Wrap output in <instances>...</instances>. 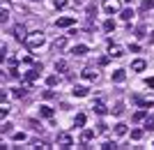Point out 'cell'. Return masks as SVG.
I'll return each instance as SVG.
<instances>
[{"instance_id":"cell-45","label":"cell","mask_w":154,"mask_h":150,"mask_svg":"<svg viewBox=\"0 0 154 150\" xmlns=\"http://www.w3.org/2000/svg\"><path fill=\"white\" fill-rule=\"evenodd\" d=\"M152 148H154V143H152Z\"/></svg>"},{"instance_id":"cell-41","label":"cell","mask_w":154,"mask_h":150,"mask_svg":"<svg viewBox=\"0 0 154 150\" xmlns=\"http://www.w3.org/2000/svg\"><path fill=\"white\" fill-rule=\"evenodd\" d=\"M2 148H7V145H2V143H0V150H2Z\"/></svg>"},{"instance_id":"cell-16","label":"cell","mask_w":154,"mask_h":150,"mask_svg":"<svg viewBox=\"0 0 154 150\" xmlns=\"http://www.w3.org/2000/svg\"><path fill=\"white\" fill-rule=\"evenodd\" d=\"M26 85H21V88H12V97H16V99H21V97H26Z\"/></svg>"},{"instance_id":"cell-32","label":"cell","mask_w":154,"mask_h":150,"mask_svg":"<svg viewBox=\"0 0 154 150\" xmlns=\"http://www.w3.org/2000/svg\"><path fill=\"white\" fill-rule=\"evenodd\" d=\"M55 83H58V76H55V74H51V76H46V85H48V88H53Z\"/></svg>"},{"instance_id":"cell-6","label":"cell","mask_w":154,"mask_h":150,"mask_svg":"<svg viewBox=\"0 0 154 150\" xmlns=\"http://www.w3.org/2000/svg\"><path fill=\"white\" fill-rule=\"evenodd\" d=\"M74 23H76L74 16H60V19L55 21V26H58V28H71Z\"/></svg>"},{"instance_id":"cell-12","label":"cell","mask_w":154,"mask_h":150,"mask_svg":"<svg viewBox=\"0 0 154 150\" xmlns=\"http://www.w3.org/2000/svg\"><path fill=\"white\" fill-rule=\"evenodd\" d=\"M92 109H94V113H99V116H106V104H103L101 99H94V104H92Z\"/></svg>"},{"instance_id":"cell-37","label":"cell","mask_w":154,"mask_h":150,"mask_svg":"<svg viewBox=\"0 0 154 150\" xmlns=\"http://www.w3.org/2000/svg\"><path fill=\"white\" fill-rule=\"evenodd\" d=\"M145 85H147V88H154V76H149V78H145Z\"/></svg>"},{"instance_id":"cell-34","label":"cell","mask_w":154,"mask_h":150,"mask_svg":"<svg viewBox=\"0 0 154 150\" xmlns=\"http://www.w3.org/2000/svg\"><path fill=\"white\" fill-rule=\"evenodd\" d=\"M143 9H145V12L154 9V0H143Z\"/></svg>"},{"instance_id":"cell-4","label":"cell","mask_w":154,"mask_h":150,"mask_svg":"<svg viewBox=\"0 0 154 150\" xmlns=\"http://www.w3.org/2000/svg\"><path fill=\"white\" fill-rule=\"evenodd\" d=\"M39 72H42V67H32V69H28L26 74H23V81L26 83H35L39 78Z\"/></svg>"},{"instance_id":"cell-29","label":"cell","mask_w":154,"mask_h":150,"mask_svg":"<svg viewBox=\"0 0 154 150\" xmlns=\"http://www.w3.org/2000/svg\"><path fill=\"white\" fill-rule=\"evenodd\" d=\"M143 132H145V129H131V139H134V141H140Z\"/></svg>"},{"instance_id":"cell-42","label":"cell","mask_w":154,"mask_h":150,"mask_svg":"<svg viewBox=\"0 0 154 150\" xmlns=\"http://www.w3.org/2000/svg\"><path fill=\"white\" fill-rule=\"evenodd\" d=\"M30 2H39V0H30Z\"/></svg>"},{"instance_id":"cell-39","label":"cell","mask_w":154,"mask_h":150,"mask_svg":"<svg viewBox=\"0 0 154 150\" xmlns=\"http://www.w3.org/2000/svg\"><path fill=\"white\" fill-rule=\"evenodd\" d=\"M5 99H7V92H2V90H0V102H5Z\"/></svg>"},{"instance_id":"cell-5","label":"cell","mask_w":154,"mask_h":150,"mask_svg":"<svg viewBox=\"0 0 154 150\" xmlns=\"http://www.w3.org/2000/svg\"><path fill=\"white\" fill-rule=\"evenodd\" d=\"M14 37L19 39V42H23V39L28 37V30H26L23 23H16V26H14Z\"/></svg>"},{"instance_id":"cell-8","label":"cell","mask_w":154,"mask_h":150,"mask_svg":"<svg viewBox=\"0 0 154 150\" xmlns=\"http://www.w3.org/2000/svg\"><path fill=\"white\" fill-rule=\"evenodd\" d=\"M71 95H74V97H88L90 90H88V85H74V88H71Z\"/></svg>"},{"instance_id":"cell-18","label":"cell","mask_w":154,"mask_h":150,"mask_svg":"<svg viewBox=\"0 0 154 150\" xmlns=\"http://www.w3.org/2000/svg\"><path fill=\"white\" fill-rule=\"evenodd\" d=\"M113 132H115V136H124V134H127V125H124V123H117Z\"/></svg>"},{"instance_id":"cell-15","label":"cell","mask_w":154,"mask_h":150,"mask_svg":"<svg viewBox=\"0 0 154 150\" xmlns=\"http://www.w3.org/2000/svg\"><path fill=\"white\" fill-rule=\"evenodd\" d=\"M53 46H55V51H64V49H67V37H64V35H62V37H58Z\"/></svg>"},{"instance_id":"cell-28","label":"cell","mask_w":154,"mask_h":150,"mask_svg":"<svg viewBox=\"0 0 154 150\" xmlns=\"http://www.w3.org/2000/svg\"><path fill=\"white\" fill-rule=\"evenodd\" d=\"M120 14H122V19H124V21H131V19H134V9H122Z\"/></svg>"},{"instance_id":"cell-2","label":"cell","mask_w":154,"mask_h":150,"mask_svg":"<svg viewBox=\"0 0 154 150\" xmlns=\"http://www.w3.org/2000/svg\"><path fill=\"white\" fill-rule=\"evenodd\" d=\"M55 143H58V148H74V139H71V134H67V132H60L58 136H55Z\"/></svg>"},{"instance_id":"cell-26","label":"cell","mask_w":154,"mask_h":150,"mask_svg":"<svg viewBox=\"0 0 154 150\" xmlns=\"http://www.w3.org/2000/svg\"><path fill=\"white\" fill-rule=\"evenodd\" d=\"M12 127H14L12 123H2L0 125V132H2V134H12Z\"/></svg>"},{"instance_id":"cell-9","label":"cell","mask_w":154,"mask_h":150,"mask_svg":"<svg viewBox=\"0 0 154 150\" xmlns=\"http://www.w3.org/2000/svg\"><path fill=\"white\" fill-rule=\"evenodd\" d=\"M88 51H90V46H88V44H76L74 49H71V53H74V56H78V58L88 56Z\"/></svg>"},{"instance_id":"cell-23","label":"cell","mask_w":154,"mask_h":150,"mask_svg":"<svg viewBox=\"0 0 154 150\" xmlns=\"http://www.w3.org/2000/svg\"><path fill=\"white\" fill-rule=\"evenodd\" d=\"M74 125H76V127H83L85 125V113H78V116L74 118Z\"/></svg>"},{"instance_id":"cell-3","label":"cell","mask_w":154,"mask_h":150,"mask_svg":"<svg viewBox=\"0 0 154 150\" xmlns=\"http://www.w3.org/2000/svg\"><path fill=\"white\" fill-rule=\"evenodd\" d=\"M103 12H106V14H117V12H122L120 0H103Z\"/></svg>"},{"instance_id":"cell-43","label":"cell","mask_w":154,"mask_h":150,"mask_svg":"<svg viewBox=\"0 0 154 150\" xmlns=\"http://www.w3.org/2000/svg\"><path fill=\"white\" fill-rule=\"evenodd\" d=\"M0 78H5V76H2V74H0Z\"/></svg>"},{"instance_id":"cell-44","label":"cell","mask_w":154,"mask_h":150,"mask_svg":"<svg viewBox=\"0 0 154 150\" xmlns=\"http://www.w3.org/2000/svg\"><path fill=\"white\" fill-rule=\"evenodd\" d=\"M9 2H14V0H9Z\"/></svg>"},{"instance_id":"cell-21","label":"cell","mask_w":154,"mask_h":150,"mask_svg":"<svg viewBox=\"0 0 154 150\" xmlns=\"http://www.w3.org/2000/svg\"><path fill=\"white\" fill-rule=\"evenodd\" d=\"M7 21H9V9L0 7V23H7Z\"/></svg>"},{"instance_id":"cell-36","label":"cell","mask_w":154,"mask_h":150,"mask_svg":"<svg viewBox=\"0 0 154 150\" xmlns=\"http://www.w3.org/2000/svg\"><path fill=\"white\" fill-rule=\"evenodd\" d=\"M108 60H110V56H103V58H99V65H108Z\"/></svg>"},{"instance_id":"cell-14","label":"cell","mask_w":154,"mask_h":150,"mask_svg":"<svg viewBox=\"0 0 154 150\" xmlns=\"http://www.w3.org/2000/svg\"><path fill=\"white\" fill-rule=\"evenodd\" d=\"M81 76H83L85 81H97V78H99V74H97L94 69H83V72H81Z\"/></svg>"},{"instance_id":"cell-19","label":"cell","mask_w":154,"mask_h":150,"mask_svg":"<svg viewBox=\"0 0 154 150\" xmlns=\"http://www.w3.org/2000/svg\"><path fill=\"white\" fill-rule=\"evenodd\" d=\"M81 139H83V143H88V141H92V139H94V129H83V134H81Z\"/></svg>"},{"instance_id":"cell-40","label":"cell","mask_w":154,"mask_h":150,"mask_svg":"<svg viewBox=\"0 0 154 150\" xmlns=\"http://www.w3.org/2000/svg\"><path fill=\"white\" fill-rule=\"evenodd\" d=\"M149 42H152V44H154V30H152V35H149Z\"/></svg>"},{"instance_id":"cell-17","label":"cell","mask_w":154,"mask_h":150,"mask_svg":"<svg viewBox=\"0 0 154 150\" xmlns=\"http://www.w3.org/2000/svg\"><path fill=\"white\" fill-rule=\"evenodd\" d=\"M145 118H147V111H145V106H143L140 111H136V113H134V123H143Z\"/></svg>"},{"instance_id":"cell-25","label":"cell","mask_w":154,"mask_h":150,"mask_svg":"<svg viewBox=\"0 0 154 150\" xmlns=\"http://www.w3.org/2000/svg\"><path fill=\"white\" fill-rule=\"evenodd\" d=\"M55 72H67V62L64 60H55Z\"/></svg>"},{"instance_id":"cell-24","label":"cell","mask_w":154,"mask_h":150,"mask_svg":"<svg viewBox=\"0 0 154 150\" xmlns=\"http://www.w3.org/2000/svg\"><path fill=\"white\" fill-rule=\"evenodd\" d=\"M67 5H69V0H53V7H55V9H64Z\"/></svg>"},{"instance_id":"cell-31","label":"cell","mask_w":154,"mask_h":150,"mask_svg":"<svg viewBox=\"0 0 154 150\" xmlns=\"http://www.w3.org/2000/svg\"><path fill=\"white\" fill-rule=\"evenodd\" d=\"M7 116H9V106H5V104H0V120H5Z\"/></svg>"},{"instance_id":"cell-27","label":"cell","mask_w":154,"mask_h":150,"mask_svg":"<svg viewBox=\"0 0 154 150\" xmlns=\"http://www.w3.org/2000/svg\"><path fill=\"white\" fill-rule=\"evenodd\" d=\"M122 113H124V104H122V102H117L115 109H113V116H122Z\"/></svg>"},{"instance_id":"cell-22","label":"cell","mask_w":154,"mask_h":150,"mask_svg":"<svg viewBox=\"0 0 154 150\" xmlns=\"http://www.w3.org/2000/svg\"><path fill=\"white\" fill-rule=\"evenodd\" d=\"M143 123H145V127H143V129H145V132H152L154 129V118H145V120H143Z\"/></svg>"},{"instance_id":"cell-1","label":"cell","mask_w":154,"mask_h":150,"mask_svg":"<svg viewBox=\"0 0 154 150\" xmlns=\"http://www.w3.org/2000/svg\"><path fill=\"white\" fill-rule=\"evenodd\" d=\"M23 44H26L30 51H35V49H42V46L46 44V37H44L42 30H35V33H30L26 39H23Z\"/></svg>"},{"instance_id":"cell-13","label":"cell","mask_w":154,"mask_h":150,"mask_svg":"<svg viewBox=\"0 0 154 150\" xmlns=\"http://www.w3.org/2000/svg\"><path fill=\"white\" fill-rule=\"evenodd\" d=\"M39 116H42V118H48V120H51V118H53V109H51L48 104H42V106H39Z\"/></svg>"},{"instance_id":"cell-7","label":"cell","mask_w":154,"mask_h":150,"mask_svg":"<svg viewBox=\"0 0 154 150\" xmlns=\"http://www.w3.org/2000/svg\"><path fill=\"white\" fill-rule=\"evenodd\" d=\"M110 81H113V83H124V81H127V72H124V69H115V72L110 74Z\"/></svg>"},{"instance_id":"cell-11","label":"cell","mask_w":154,"mask_h":150,"mask_svg":"<svg viewBox=\"0 0 154 150\" xmlns=\"http://www.w3.org/2000/svg\"><path fill=\"white\" fill-rule=\"evenodd\" d=\"M108 56H110V58H122V56H124V49H122V46H117V44H110Z\"/></svg>"},{"instance_id":"cell-30","label":"cell","mask_w":154,"mask_h":150,"mask_svg":"<svg viewBox=\"0 0 154 150\" xmlns=\"http://www.w3.org/2000/svg\"><path fill=\"white\" fill-rule=\"evenodd\" d=\"M12 139H14V141H19V143H23V141H26V134H23V132H14Z\"/></svg>"},{"instance_id":"cell-20","label":"cell","mask_w":154,"mask_h":150,"mask_svg":"<svg viewBox=\"0 0 154 150\" xmlns=\"http://www.w3.org/2000/svg\"><path fill=\"white\" fill-rule=\"evenodd\" d=\"M103 30H106V33H113V30H115V21L106 19V21H103Z\"/></svg>"},{"instance_id":"cell-33","label":"cell","mask_w":154,"mask_h":150,"mask_svg":"<svg viewBox=\"0 0 154 150\" xmlns=\"http://www.w3.org/2000/svg\"><path fill=\"white\" fill-rule=\"evenodd\" d=\"M101 148H103V150H115L117 145H115V141H103V143H101Z\"/></svg>"},{"instance_id":"cell-10","label":"cell","mask_w":154,"mask_h":150,"mask_svg":"<svg viewBox=\"0 0 154 150\" xmlns=\"http://www.w3.org/2000/svg\"><path fill=\"white\" fill-rule=\"evenodd\" d=\"M145 67H147V62L143 58H136L134 62H131V72H145Z\"/></svg>"},{"instance_id":"cell-35","label":"cell","mask_w":154,"mask_h":150,"mask_svg":"<svg viewBox=\"0 0 154 150\" xmlns=\"http://www.w3.org/2000/svg\"><path fill=\"white\" fill-rule=\"evenodd\" d=\"M5 56H7V46H0V62L5 60Z\"/></svg>"},{"instance_id":"cell-38","label":"cell","mask_w":154,"mask_h":150,"mask_svg":"<svg viewBox=\"0 0 154 150\" xmlns=\"http://www.w3.org/2000/svg\"><path fill=\"white\" fill-rule=\"evenodd\" d=\"M88 14H97V7L94 5H88Z\"/></svg>"}]
</instances>
